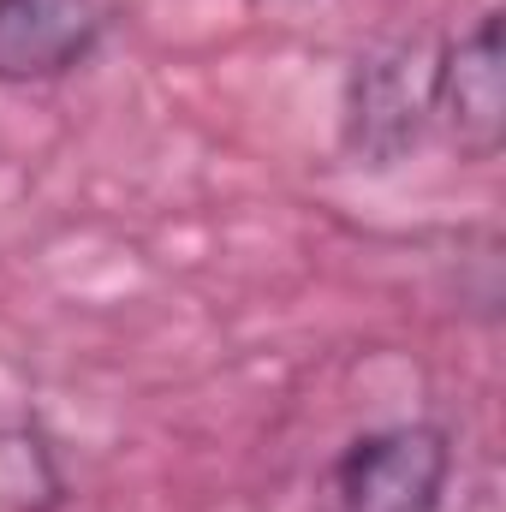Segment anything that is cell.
Instances as JSON below:
<instances>
[{
	"label": "cell",
	"instance_id": "1",
	"mask_svg": "<svg viewBox=\"0 0 506 512\" xmlns=\"http://www.w3.org/2000/svg\"><path fill=\"white\" fill-rule=\"evenodd\" d=\"M453 471V447L429 423H393L352 441L334 465L340 512H435Z\"/></svg>",
	"mask_w": 506,
	"mask_h": 512
},
{
	"label": "cell",
	"instance_id": "2",
	"mask_svg": "<svg viewBox=\"0 0 506 512\" xmlns=\"http://www.w3.org/2000/svg\"><path fill=\"white\" fill-rule=\"evenodd\" d=\"M429 114H435V66H423L417 48H387L358 60L346 96V143L358 155L393 161L405 143H417Z\"/></svg>",
	"mask_w": 506,
	"mask_h": 512
},
{
	"label": "cell",
	"instance_id": "3",
	"mask_svg": "<svg viewBox=\"0 0 506 512\" xmlns=\"http://www.w3.org/2000/svg\"><path fill=\"white\" fill-rule=\"evenodd\" d=\"M102 0H0V84H42L90 60Z\"/></svg>",
	"mask_w": 506,
	"mask_h": 512
},
{
	"label": "cell",
	"instance_id": "4",
	"mask_svg": "<svg viewBox=\"0 0 506 512\" xmlns=\"http://www.w3.org/2000/svg\"><path fill=\"white\" fill-rule=\"evenodd\" d=\"M435 114L459 137L465 155H495L506 126L501 84V12H483L471 36H459L435 60Z\"/></svg>",
	"mask_w": 506,
	"mask_h": 512
}]
</instances>
